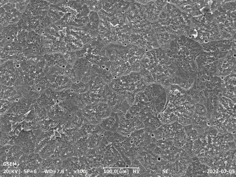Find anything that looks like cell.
Here are the masks:
<instances>
[{"label": "cell", "mask_w": 236, "mask_h": 177, "mask_svg": "<svg viewBox=\"0 0 236 177\" xmlns=\"http://www.w3.org/2000/svg\"><path fill=\"white\" fill-rule=\"evenodd\" d=\"M235 87H225L222 88V96L231 100L234 102L235 103Z\"/></svg>", "instance_id": "obj_7"}, {"label": "cell", "mask_w": 236, "mask_h": 177, "mask_svg": "<svg viewBox=\"0 0 236 177\" xmlns=\"http://www.w3.org/2000/svg\"><path fill=\"white\" fill-rule=\"evenodd\" d=\"M144 128L143 122L134 116L129 119H124L120 121L117 131L123 136L129 137L134 131Z\"/></svg>", "instance_id": "obj_1"}, {"label": "cell", "mask_w": 236, "mask_h": 177, "mask_svg": "<svg viewBox=\"0 0 236 177\" xmlns=\"http://www.w3.org/2000/svg\"><path fill=\"white\" fill-rule=\"evenodd\" d=\"M194 79H186L175 76L170 80L171 84L178 86L186 91L190 89L192 87Z\"/></svg>", "instance_id": "obj_5"}, {"label": "cell", "mask_w": 236, "mask_h": 177, "mask_svg": "<svg viewBox=\"0 0 236 177\" xmlns=\"http://www.w3.org/2000/svg\"><path fill=\"white\" fill-rule=\"evenodd\" d=\"M67 76L72 81V83H76L79 80L73 67L72 65H69L66 68L65 72Z\"/></svg>", "instance_id": "obj_10"}, {"label": "cell", "mask_w": 236, "mask_h": 177, "mask_svg": "<svg viewBox=\"0 0 236 177\" xmlns=\"http://www.w3.org/2000/svg\"><path fill=\"white\" fill-rule=\"evenodd\" d=\"M142 122L145 128L153 132L163 124L157 116L152 114L148 115Z\"/></svg>", "instance_id": "obj_4"}, {"label": "cell", "mask_w": 236, "mask_h": 177, "mask_svg": "<svg viewBox=\"0 0 236 177\" xmlns=\"http://www.w3.org/2000/svg\"><path fill=\"white\" fill-rule=\"evenodd\" d=\"M166 90L161 84L153 83L147 86L143 91L149 101L151 102Z\"/></svg>", "instance_id": "obj_2"}, {"label": "cell", "mask_w": 236, "mask_h": 177, "mask_svg": "<svg viewBox=\"0 0 236 177\" xmlns=\"http://www.w3.org/2000/svg\"><path fill=\"white\" fill-rule=\"evenodd\" d=\"M191 97L195 104H199L205 105L206 99L204 95L203 91L195 93Z\"/></svg>", "instance_id": "obj_9"}, {"label": "cell", "mask_w": 236, "mask_h": 177, "mask_svg": "<svg viewBox=\"0 0 236 177\" xmlns=\"http://www.w3.org/2000/svg\"><path fill=\"white\" fill-rule=\"evenodd\" d=\"M106 84L111 83L114 78L109 71V69L105 68L103 69L99 76Z\"/></svg>", "instance_id": "obj_8"}, {"label": "cell", "mask_w": 236, "mask_h": 177, "mask_svg": "<svg viewBox=\"0 0 236 177\" xmlns=\"http://www.w3.org/2000/svg\"><path fill=\"white\" fill-rule=\"evenodd\" d=\"M70 89L77 94L84 93L89 90V83H85L79 80L76 82L72 83Z\"/></svg>", "instance_id": "obj_6"}, {"label": "cell", "mask_w": 236, "mask_h": 177, "mask_svg": "<svg viewBox=\"0 0 236 177\" xmlns=\"http://www.w3.org/2000/svg\"><path fill=\"white\" fill-rule=\"evenodd\" d=\"M168 101V95L166 90L152 101L155 112L157 114L162 113L165 109Z\"/></svg>", "instance_id": "obj_3"}]
</instances>
